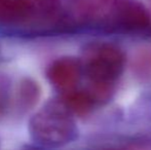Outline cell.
I'll list each match as a JSON object with an SVG mask.
<instances>
[{
    "label": "cell",
    "instance_id": "3",
    "mask_svg": "<svg viewBox=\"0 0 151 150\" xmlns=\"http://www.w3.org/2000/svg\"><path fill=\"white\" fill-rule=\"evenodd\" d=\"M104 18L123 29H142L149 23V16L138 0H111Z\"/></svg>",
    "mask_w": 151,
    "mask_h": 150
},
{
    "label": "cell",
    "instance_id": "7",
    "mask_svg": "<svg viewBox=\"0 0 151 150\" xmlns=\"http://www.w3.org/2000/svg\"><path fill=\"white\" fill-rule=\"evenodd\" d=\"M63 101L73 114L84 115L91 110L97 100L88 90H72L64 94Z\"/></svg>",
    "mask_w": 151,
    "mask_h": 150
},
{
    "label": "cell",
    "instance_id": "2",
    "mask_svg": "<svg viewBox=\"0 0 151 150\" xmlns=\"http://www.w3.org/2000/svg\"><path fill=\"white\" fill-rule=\"evenodd\" d=\"M124 54L113 44L97 43L88 47L82 67L90 83L88 90L97 102L109 97L124 69Z\"/></svg>",
    "mask_w": 151,
    "mask_h": 150
},
{
    "label": "cell",
    "instance_id": "5",
    "mask_svg": "<svg viewBox=\"0 0 151 150\" xmlns=\"http://www.w3.org/2000/svg\"><path fill=\"white\" fill-rule=\"evenodd\" d=\"M50 2L44 0L36 4L34 0H0V26L16 27L28 23L36 16L39 6Z\"/></svg>",
    "mask_w": 151,
    "mask_h": 150
},
{
    "label": "cell",
    "instance_id": "6",
    "mask_svg": "<svg viewBox=\"0 0 151 150\" xmlns=\"http://www.w3.org/2000/svg\"><path fill=\"white\" fill-rule=\"evenodd\" d=\"M110 1L111 0H65L70 14L81 22L104 18Z\"/></svg>",
    "mask_w": 151,
    "mask_h": 150
},
{
    "label": "cell",
    "instance_id": "1",
    "mask_svg": "<svg viewBox=\"0 0 151 150\" xmlns=\"http://www.w3.org/2000/svg\"><path fill=\"white\" fill-rule=\"evenodd\" d=\"M32 140L44 147H60L77 136L73 113L63 99L50 100L36 111L29 121Z\"/></svg>",
    "mask_w": 151,
    "mask_h": 150
},
{
    "label": "cell",
    "instance_id": "4",
    "mask_svg": "<svg viewBox=\"0 0 151 150\" xmlns=\"http://www.w3.org/2000/svg\"><path fill=\"white\" fill-rule=\"evenodd\" d=\"M83 72L82 63L70 57L57 59L48 66L46 76L50 82L64 94L77 88Z\"/></svg>",
    "mask_w": 151,
    "mask_h": 150
},
{
    "label": "cell",
    "instance_id": "8",
    "mask_svg": "<svg viewBox=\"0 0 151 150\" xmlns=\"http://www.w3.org/2000/svg\"><path fill=\"white\" fill-rule=\"evenodd\" d=\"M17 101L20 110L28 111L37 104L40 98V86L30 78L21 80L18 88Z\"/></svg>",
    "mask_w": 151,
    "mask_h": 150
}]
</instances>
